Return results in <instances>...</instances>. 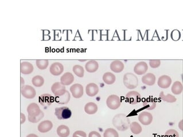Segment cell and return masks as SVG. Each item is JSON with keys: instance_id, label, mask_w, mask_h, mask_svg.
I'll return each instance as SVG.
<instances>
[{"instance_id": "1", "label": "cell", "mask_w": 183, "mask_h": 137, "mask_svg": "<svg viewBox=\"0 0 183 137\" xmlns=\"http://www.w3.org/2000/svg\"><path fill=\"white\" fill-rule=\"evenodd\" d=\"M113 125L119 131L124 132L130 127L129 119L124 114H118L115 115L113 119Z\"/></svg>"}, {"instance_id": "2", "label": "cell", "mask_w": 183, "mask_h": 137, "mask_svg": "<svg viewBox=\"0 0 183 137\" xmlns=\"http://www.w3.org/2000/svg\"><path fill=\"white\" fill-rule=\"evenodd\" d=\"M123 82L127 88L133 90L137 87L138 85V79L136 75L128 72L124 75Z\"/></svg>"}, {"instance_id": "3", "label": "cell", "mask_w": 183, "mask_h": 137, "mask_svg": "<svg viewBox=\"0 0 183 137\" xmlns=\"http://www.w3.org/2000/svg\"><path fill=\"white\" fill-rule=\"evenodd\" d=\"M55 115L56 116L57 119L60 120L67 119L71 116L72 112L67 107H57L55 109Z\"/></svg>"}, {"instance_id": "4", "label": "cell", "mask_w": 183, "mask_h": 137, "mask_svg": "<svg viewBox=\"0 0 183 137\" xmlns=\"http://www.w3.org/2000/svg\"><path fill=\"white\" fill-rule=\"evenodd\" d=\"M121 101L120 97L116 95H111L107 98L106 105L111 110H117L120 107Z\"/></svg>"}, {"instance_id": "5", "label": "cell", "mask_w": 183, "mask_h": 137, "mask_svg": "<svg viewBox=\"0 0 183 137\" xmlns=\"http://www.w3.org/2000/svg\"><path fill=\"white\" fill-rule=\"evenodd\" d=\"M138 120L143 125L148 126L153 121V115L147 111H143L138 115Z\"/></svg>"}, {"instance_id": "6", "label": "cell", "mask_w": 183, "mask_h": 137, "mask_svg": "<svg viewBox=\"0 0 183 137\" xmlns=\"http://www.w3.org/2000/svg\"><path fill=\"white\" fill-rule=\"evenodd\" d=\"M51 91L56 97L62 96L67 91L65 86L63 85L60 82L53 83L51 87Z\"/></svg>"}, {"instance_id": "7", "label": "cell", "mask_w": 183, "mask_h": 137, "mask_svg": "<svg viewBox=\"0 0 183 137\" xmlns=\"http://www.w3.org/2000/svg\"><path fill=\"white\" fill-rule=\"evenodd\" d=\"M21 94L27 99H33L36 97V91L32 86L26 85L21 88Z\"/></svg>"}, {"instance_id": "8", "label": "cell", "mask_w": 183, "mask_h": 137, "mask_svg": "<svg viewBox=\"0 0 183 137\" xmlns=\"http://www.w3.org/2000/svg\"><path fill=\"white\" fill-rule=\"evenodd\" d=\"M126 99L127 102L134 105L140 102L141 95L140 93L135 91L129 92L126 95Z\"/></svg>"}, {"instance_id": "9", "label": "cell", "mask_w": 183, "mask_h": 137, "mask_svg": "<svg viewBox=\"0 0 183 137\" xmlns=\"http://www.w3.org/2000/svg\"><path fill=\"white\" fill-rule=\"evenodd\" d=\"M70 91L73 97L76 99L82 97L84 93L83 87L80 84L76 83L70 87Z\"/></svg>"}, {"instance_id": "10", "label": "cell", "mask_w": 183, "mask_h": 137, "mask_svg": "<svg viewBox=\"0 0 183 137\" xmlns=\"http://www.w3.org/2000/svg\"><path fill=\"white\" fill-rule=\"evenodd\" d=\"M172 84V79L170 76L164 75H162L159 78L157 84L161 88L166 89L169 88Z\"/></svg>"}, {"instance_id": "11", "label": "cell", "mask_w": 183, "mask_h": 137, "mask_svg": "<svg viewBox=\"0 0 183 137\" xmlns=\"http://www.w3.org/2000/svg\"><path fill=\"white\" fill-rule=\"evenodd\" d=\"M148 69V65L145 62H140L137 63L134 67V72L138 75L145 74Z\"/></svg>"}, {"instance_id": "12", "label": "cell", "mask_w": 183, "mask_h": 137, "mask_svg": "<svg viewBox=\"0 0 183 137\" xmlns=\"http://www.w3.org/2000/svg\"><path fill=\"white\" fill-rule=\"evenodd\" d=\"M39 101L43 106H49L54 102V98L50 94H44L39 97Z\"/></svg>"}, {"instance_id": "13", "label": "cell", "mask_w": 183, "mask_h": 137, "mask_svg": "<svg viewBox=\"0 0 183 137\" xmlns=\"http://www.w3.org/2000/svg\"><path fill=\"white\" fill-rule=\"evenodd\" d=\"M53 127V123L51 121L46 120L41 122L37 126L38 131L41 133H46L50 132Z\"/></svg>"}, {"instance_id": "14", "label": "cell", "mask_w": 183, "mask_h": 137, "mask_svg": "<svg viewBox=\"0 0 183 137\" xmlns=\"http://www.w3.org/2000/svg\"><path fill=\"white\" fill-rule=\"evenodd\" d=\"M64 71V67L61 63L59 62L52 64L50 66V72L54 76H59L62 74Z\"/></svg>"}, {"instance_id": "15", "label": "cell", "mask_w": 183, "mask_h": 137, "mask_svg": "<svg viewBox=\"0 0 183 137\" xmlns=\"http://www.w3.org/2000/svg\"><path fill=\"white\" fill-rule=\"evenodd\" d=\"M99 92V87L94 83L88 84L86 87V94L90 97L97 95Z\"/></svg>"}, {"instance_id": "16", "label": "cell", "mask_w": 183, "mask_h": 137, "mask_svg": "<svg viewBox=\"0 0 183 137\" xmlns=\"http://www.w3.org/2000/svg\"><path fill=\"white\" fill-rule=\"evenodd\" d=\"M41 111L39 106L36 103H30L27 107V113L28 115L31 116H36L40 114Z\"/></svg>"}, {"instance_id": "17", "label": "cell", "mask_w": 183, "mask_h": 137, "mask_svg": "<svg viewBox=\"0 0 183 137\" xmlns=\"http://www.w3.org/2000/svg\"><path fill=\"white\" fill-rule=\"evenodd\" d=\"M34 71V66L28 62H23L20 64V72L24 75L30 74Z\"/></svg>"}, {"instance_id": "18", "label": "cell", "mask_w": 183, "mask_h": 137, "mask_svg": "<svg viewBox=\"0 0 183 137\" xmlns=\"http://www.w3.org/2000/svg\"><path fill=\"white\" fill-rule=\"evenodd\" d=\"M74 81V76L70 72H66L60 78V83L64 86H69Z\"/></svg>"}, {"instance_id": "19", "label": "cell", "mask_w": 183, "mask_h": 137, "mask_svg": "<svg viewBox=\"0 0 183 137\" xmlns=\"http://www.w3.org/2000/svg\"><path fill=\"white\" fill-rule=\"evenodd\" d=\"M142 82L144 84L152 86L156 83V76L152 73H147L144 75L142 78Z\"/></svg>"}, {"instance_id": "20", "label": "cell", "mask_w": 183, "mask_h": 137, "mask_svg": "<svg viewBox=\"0 0 183 137\" xmlns=\"http://www.w3.org/2000/svg\"><path fill=\"white\" fill-rule=\"evenodd\" d=\"M110 69L115 73H120L124 69V64L121 61L115 60L110 64Z\"/></svg>"}, {"instance_id": "21", "label": "cell", "mask_w": 183, "mask_h": 137, "mask_svg": "<svg viewBox=\"0 0 183 137\" xmlns=\"http://www.w3.org/2000/svg\"><path fill=\"white\" fill-rule=\"evenodd\" d=\"M99 68V64L95 60H90L86 63L85 65L86 70L90 73H94L96 72Z\"/></svg>"}, {"instance_id": "22", "label": "cell", "mask_w": 183, "mask_h": 137, "mask_svg": "<svg viewBox=\"0 0 183 137\" xmlns=\"http://www.w3.org/2000/svg\"><path fill=\"white\" fill-rule=\"evenodd\" d=\"M85 111L87 114H94L97 112L98 106L94 102L87 103L85 106Z\"/></svg>"}, {"instance_id": "23", "label": "cell", "mask_w": 183, "mask_h": 137, "mask_svg": "<svg viewBox=\"0 0 183 137\" xmlns=\"http://www.w3.org/2000/svg\"><path fill=\"white\" fill-rule=\"evenodd\" d=\"M57 135L60 137H68L70 134V130L68 126L60 125L57 127Z\"/></svg>"}, {"instance_id": "24", "label": "cell", "mask_w": 183, "mask_h": 137, "mask_svg": "<svg viewBox=\"0 0 183 137\" xmlns=\"http://www.w3.org/2000/svg\"><path fill=\"white\" fill-rule=\"evenodd\" d=\"M70 94L69 91H66V92L62 96L60 97H56L55 100V102L58 104H67L69 102L70 100Z\"/></svg>"}, {"instance_id": "25", "label": "cell", "mask_w": 183, "mask_h": 137, "mask_svg": "<svg viewBox=\"0 0 183 137\" xmlns=\"http://www.w3.org/2000/svg\"><path fill=\"white\" fill-rule=\"evenodd\" d=\"M183 86L182 83L179 81H176L173 83L171 87L172 93L175 95H180L182 93Z\"/></svg>"}, {"instance_id": "26", "label": "cell", "mask_w": 183, "mask_h": 137, "mask_svg": "<svg viewBox=\"0 0 183 137\" xmlns=\"http://www.w3.org/2000/svg\"><path fill=\"white\" fill-rule=\"evenodd\" d=\"M115 80H116L115 76L111 72H106L103 75V81L108 85H111L114 83Z\"/></svg>"}, {"instance_id": "27", "label": "cell", "mask_w": 183, "mask_h": 137, "mask_svg": "<svg viewBox=\"0 0 183 137\" xmlns=\"http://www.w3.org/2000/svg\"><path fill=\"white\" fill-rule=\"evenodd\" d=\"M159 96L161 100H162L164 102H168V103H174V102H176L177 100L176 97H175V96H173L170 94H168L166 95H165L164 92L163 91L161 92Z\"/></svg>"}, {"instance_id": "28", "label": "cell", "mask_w": 183, "mask_h": 137, "mask_svg": "<svg viewBox=\"0 0 183 137\" xmlns=\"http://www.w3.org/2000/svg\"><path fill=\"white\" fill-rule=\"evenodd\" d=\"M143 106L145 109L148 110H153L156 107V103L153 99L151 97H148L143 101Z\"/></svg>"}, {"instance_id": "29", "label": "cell", "mask_w": 183, "mask_h": 137, "mask_svg": "<svg viewBox=\"0 0 183 137\" xmlns=\"http://www.w3.org/2000/svg\"><path fill=\"white\" fill-rule=\"evenodd\" d=\"M130 129L133 134L137 135L142 132V127L137 122H133L130 125Z\"/></svg>"}, {"instance_id": "30", "label": "cell", "mask_w": 183, "mask_h": 137, "mask_svg": "<svg viewBox=\"0 0 183 137\" xmlns=\"http://www.w3.org/2000/svg\"><path fill=\"white\" fill-rule=\"evenodd\" d=\"M32 83L34 86L36 87H40L44 83V78L40 75H37L34 76L32 79Z\"/></svg>"}, {"instance_id": "31", "label": "cell", "mask_w": 183, "mask_h": 137, "mask_svg": "<svg viewBox=\"0 0 183 137\" xmlns=\"http://www.w3.org/2000/svg\"><path fill=\"white\" fill-rule=\"evenodd\" d=\"M72 71L79 78H83L85 74V70L82 66L80 65H75L73 67Z\"/></svg>"}, {"instance_id": "32", "label": "cell", "mask_w": 183, "mask_h": 137, "mask_svg": "<svg viewBox=\"0 0 183 137\" xmlns=\"http://www.w3.org/2000/svg\"><path fill=\"white\" fill-rule=\"evenodd\" d=\"M103 137H119V134L114 129L108 128L104 132Z\"/></svg>"}, {"instance_id": "33", "label": "cell", "mask_w": 183, "mask_h": 137, "mask_svg": "<svg viewBox=\"0 0 183 137\" xmlns=\"http://www.w3.org/2000/svg\"><path fill=\"white\" fill-rule=\"evenodd\" d=\"M36 64L38 68L44 70L48 67L49 62L47 60H37L36 61Z\"/></svg>"}, {"instance_id": "34", "label": "cell", "mask_w": 183, "mask_h": 137, "mask_svg": "<svg viewBox=\"0 0 183 137\" xmlns=\"http://www.w3.org/2000/svg\"><path fill=\"white\" fill-rule=\"evenodd\" d=\"M44 113L43 111H41V113H40V114L36 116H31L28 115V118L30 122L33 123H36L39 122L41 119H42L44 117Z\"/></svg>"}, {"instance_id": "35", "label": "cell", "mask_w": 183, "mask_h": 137, "mask_svg": "<svg viewBox=\"0 0 183 137\" xmlns=\"http://www.w3.org/2000/svg\"><path fill=\"white\" fill-rule=\"evenodd\" d=\"M162 137H179L178 132L174 129H170L166 131L164 135Z\"/></svg>"}, {"instance_id": "36", "label": "cell", "mask_w": 183, "mask_h": 137, "mask_svg": "<svg viewBox=\"0 0 183 137\" xmlns=\"http://www.w3.org/2000/svg\"><path fill=\"white\" fill-rule=\"evenodd\" d=\"M149 65L152 68H157L160 66L161 61L160 60H151L149 61Z\"/></svg>"}, {"instance_id": "37", "label": "cell", "mask_w": 183, "mask_h": 137, "mask_svg": "<svg viewBox=\"0 0 183 137\" xmlns=\"http://www.w3.org/2000/svg\"><path fill=\"white\" fill-rule=\"evenodd\" d=\"M180 36H181L180 33L178 30H174L171 33V37L172 39L175 41L179 40L180 38Z\"/></svg>"}, {"instance_id": "38", "label": "cell", "mask_w": 183, "mask_h": 137, "mask_svg": "<svg viewBox=\"0 0 183 137\" xmlns=\"http://www.w3.org/2000/svg\"><path fill=\"white\" fill-rule=\"evenodd\" d=\"M72 137H87L86 132L83 131L78 130L74 132Z\"/></svg>"}, {"instance_id": "39", "label": "cell", "mask_w": 183, "mask_h": 137, "mask_svg": "<svg viewBox=\"0 0 183 137\" xmlns=\"http://www.w3.org/2000/svg\"><path fill=\"white\" fill-rule=\"evenodd\" d=\"M88 137H101V134L95 131L90 132L88 134Z\"/></svg>"}, {"instance_id": "40", "label": "cell", "mask_w": 183, "mask_h": 137, "mask_svg": "<svg viewBox=\"0 0 183 137\" xmlns=\"http://www.w3.org/2000/svg\"><path fill=\"white\" fill-rule=\"evenodd\" d=\"M26 120V117L25 115L22 113H20V124H23Z\"/></svg>"}, {"instance_id": "41", "label": "cell", "mask_w": 183, "mask_h": 137, "mask_svg": "<svg viewBox=\"0 0 183 137\" xmlns=\"http://www.w3.org/2000/svg\"><path fill=\"white\" fill-rule=\"evenodd\" d=\"M178 126V128L180 129V130L183 131V119H181L179 122Z\"/></svg>"}, {"instance_id": "42", "label": "cell", "mask_w": 183, "mask_h": 137, "mask_svg": "<svg viewBox=\"0 0 183 137\" xmlns=\"http://www.w3.org/2000/svg\"><path fill=\"white\" fill-rule=\"evenodd\" d=\"M20 80H21V88H22L23 87H24V80L22 77H20Z\"/></svg>"}, {"instance_id": "43", "label": "cell", "mask_w": 183, "mask_h": 137, "mask_svg": "<svg viewBox=\"0 0 183 137\" xmlns=\"http://www.w3.org/2000/svg\"><path fill=\"white\" fill-rule=\"evenodd\" d=\"M27 137H39L36 134H29L28 135Z\"/></svg>"}]
</instances>
